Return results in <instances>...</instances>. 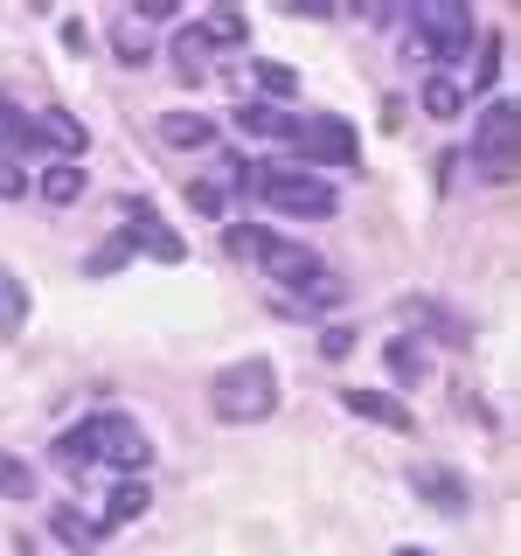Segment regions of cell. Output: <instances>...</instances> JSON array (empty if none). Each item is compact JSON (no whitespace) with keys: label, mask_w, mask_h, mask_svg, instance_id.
Returning <instances> with one entry per match:
<instances>
[{"label":"cell","mask_w":521,"mask_h":556,"mask_svg":"<svg viewBox=\"0 0 521 556\" xmlns=\"http://www.w3.org/2000/svg\"><path fill=\"white\" fill-rule=\"evenodd\" d=\"M417 494H424L439 515H459L466 501H473V494H466V480H459V473H445V466H417Z\"/></svg>","instance_id":"cell-13"},{"label":"cell","mask_w":521,"mask_h":556,"mask_svg":"<svg viewBox=\"0 0 521 556\" xmlns=\"http://www.w3.org/2000/svg\"><path fill=\"white\" fill-rule=\"evenodd\" d=\"M208 49H216V42H208L202 28H181V35H174V70H181L188 84L208 77Z\"/></svg>","instance_id":"cell-17"},{"label":"cell","mask_w":521,"mask_h":556,"mask_svg":"<svg viewBox=\"0 0 521 556\" xmlns=\"http://www.w3.org/2000/svg\"><path fill=\"white\" fill-rule=\"evenodd\" d=\"M188 208H195V216H208V223H223V208H230V202H223L216 181H188Z\"/></svg>","instance_id":"cell-28"},{"label":"cell","mask_w":521,"mask_h":556,"mask_svg":"<svg viewBox=\"0 0 521 556\" xmlns=\"http://www.w3.org/2000/svg\"><path fill=\"white\" fill-rule=\"evenodd\" d=\"M118 237H126V243H132V257H139V251H147V257H161V265H181V257H188V243H181V237H174V230H167V223H161V216H153V208H139V202H132V223H126V230H118Z\"/></svg>","instance_id":"cell-9"},{"label":"cell","mask_w":521,"mask_h":556,"mask_svg":"<svg viewBox=\"0 0 521 556\" xmlns=\"http://www.w3.org/2000/svg\"><path fill=\"white\" fill-rule=\"evenodd\" d=\"M257 202L285 208V216H334V208H341V195L320 181V174H306V167H265Z\"/></svg>","instance_id":"cell-3"},{"label":"cell","mask_w":521,"mask_h":556,"mask_svg":"<svg viewBox=\"0 0 521 556\" xmlns=\"http://www.w3.org/2000/svg\"><path fill=\"white\" fill-rule=\"evenodd\" d=\"M147 501H153V494H147V480H118L112 494H104V515H98V521H104V529H126V521L147 515Z\"/></svg>","instance_id":"cell-15"},{"label":"cell","mask_w":521,"mask_h":556,"mask_svg":"<svg viewBox=\"0 0 521 556\" xmlns=\"http://www.w3.org/2000/svg\"><path fill=\"white\" fill-rule=\"evenodd\" d=\"M466 112V91L452 77H424V118H459Z\"/></svg>","instance_id":"cell-22"},{"label":"cell","mask_w":521,"mask_h":556,"mask_svg":"<svg viewBox=\"0 0 521 556\" xmlns=\"http://www.w3.org/2000/svg\"><path fill=\"white\" fill-rule=\"evenodd\" d=\"M132 265V243L126 237H104L91 257H84V278H112V271H126Z\"/></svg>","instance_id":"cell-23"},{"label":"cell","mask_w":521,"mask_h":556,"mask_svg":"<svg viewBox=\"0 0 521 556\" xmlns=\"http://www.w3.org/2000/svg\"><path fill=\"white\" fill-rule=\"evenodd\" d=\"M396 556H424V549H396Z\"/></svg>","instance_id":"cell-34"},{"label":"cell","mask_w":521,"mask_h":556,"mask_svg":"<svg viewBox=\"0 0 521 556\" xmlns=\"http://www.w3.org/2000/svg\"><path fill=\"white\" fill-rule=\"evenodd\" d=\"M202 35H208V42H243V14H237V8L208 14V22H202Z\"/></svg>","instance_id":"cell-30"},{"label":"cell","mask_w":521,"mask_h":556,"mask_svg":"<svg viewBox=\"0 0 521 556\" xmlns=\"http://www.w3.org/2000/svg\"><path fill=\"white\" fill-rule=\"evenodd\" d=\"M0 501H35V466L0 452Z\"/></svg>","instance_id":"cell-24"},{"label":"cell","mask_w":521,"mask_h":556,"mask_svg":"<svg viewBox=\"0 0 521 556\" xmlns=\"http://www.w3.org/2000/svg\"><path fill=\"white\" fill-rule=\"evenodd\" d=\"M251 77H257V91H271V98H292V91H300V77H292L285 63H251Z\"/></svg>","instance_id":"cell-27"},{"label":"cell","mask_w":521,"mask_h":556,"mask_svg":"<svg viewBox=\"0 0 521 556\" xmlns=\"http://www.w3.org/2000/svg\"><path fill=\"white\" fill-rule=\"evenodd\" d=\"M161 139H167V147H208V139H216V126H208L202 112H167V118H161Z\"/></svg>","instance_id":"cell-18"},{"label":"cell","mask_w":521,"mask_h":556,"mask_svg":"<svg viewBox=\"0 0 521 556\" xmlns=\"http://www.w3.org/2000/svg\"><path fill=\"white\" fill-rule=\"evenodd\" d=\"M410 28L424 35L431 63H466L473 56V14H466L459 0H424V8H410Z\"/></svg>","instance_id":"cell-2"},{"label":"cell","mask_w":521,"mask_h":556,"mask_svg":"<svg viewBox=\"0 0 521 556\" xmlns=\"http://www.w3.org/2000/svg\"><path fill=\"white\" fill-rule=\"evenodd\" d=\"M35 188H42V202H49V208H69V202L84 195V188H91V174H84L77 161H49V167H42V181H35Z\"/></svg>","instance_id":"cell-14"},{"label":"cell","mask_w":521,"mask_h":556,"mask_svg":"<svg viewBox=\"0 0 521 556\" xmlns=\"http://www.w3.org/2000/svg\"><path fill=\"white\" fill-rule=\"evenodd\" d=\"M320 355H327V362H347V355H355V327H347V320H334V327L320 334Z\"/></svg>","instance_id":"cell-31"},{"label":"cell","mask_w":521,"mask_h":556,"mask_svg":"<svg viewBox=\"0 0 521 556\" xmlns=\"http://www.w3.org/2000/svg\"><path fill=\"white\" fill-rule=\"evenodd\" d=\"M404 320H417V327H431L445 348H473V327L459 320V313H445V306H431V300H404Z\"/></svg>","instance_id":"cell-12"},{"label":"cell","mask_w":521,"mask_h":556,"mask_svg":"<svg viewBox=\"0 0 521 556\" xmlns=\"http://www.w3.org/2000/svg\"><path fill=\"white\" fill-rule=\"evenodd\" d=\"M265 243H271V230H243V223L230 230V251L237 257H265Z\"/></svg>","instance_id":"cell-32"},{"label":"cell","mask_w":521,"mask_h":556,"mask_svg":"<svg viewBox=\"0 0 521 556\" xmlns=\"http://www.w3.org/2000/svg\"><path fill=\"white\" fill-rule=\"evenodd\" d=\"M49 535H56V543H69L77 556H91V549L104 543V521L84 515V508H69V501H56V508H49Z\"/></svg>","instance_id":"cell-10"},{"label":"cell","mask_w":521,"mask_h":556,"mask_svg":"<svg viewBox=\"0 0 521 556\" xmlns=\"http://www.w3.org/2000/svg\"><path fill=\"white\" fill-rule=\"evenodd\" d=\"M112 49H118V63H126V70L153 63V35H147V22H118V28H112Z\"/></svg>","instance_id":"cell-20"},{"label":"cell","mask_w":521,"mask_h":556,"mask_svg":"<svg viewBox=\"0 0 521 556\" xmlns=\"http://www.w3.org/2000/svg\"><path fill=\"white\" fill-rule=\"evenodd\" d=\"M28 195V167L14 153H0V202H22Z\"/></svg>","instance_id":"cell-29"},{"label":"cell","mask_w":521,"mask_h":556,"mask_svg":"<svg viewBox=\"0 0 521 556\" xmlns=\"http://www.w3.org/2000/svg\"><path fill=\"white\" fill-rule=\"evenodd\" d=\"M382 362H390V376H396V382H417V376H424V355H417V341H410V334H396L390 348H382Z\"/></svg>","instance_id":"cell-25"},{"label":"cell","mask_w":521,"mask_h":556,"mask_svg":"<svg viewBox=\"0 0 521 556\" xmlns=\"http://www.w3.org/2000/svg\"><path fill=\"white\" fill-rule=\"evenodd\" d=\"M257 265H265V278H278V286L292 292V306H300L306 292H313V286L327 278V265H320V257L306 251V243H278V237L265 243V257H257Z\"/></svg>","instance_id":"cell-6"},{"label":"cell","mask_w":521,"mask_h":556,"mask_svg":"<svg viewBox=\"0 0 521 556\" xmlns=\"http://www.w3.org/2000/svg\"><path fill=\"white\" fill-rule=\"evenodd\" d=\"M341 404L355 410V417H369V425H390V431H410L417 425L410 404H396L390 390H341Z\"/></svg>","instance_id":"cell-11"},{"label":"cell","mask_w":521,"mask_h":556,"mask_svg":"<svg viewBox=\"0 0 521 556\" xmlns=\"http://www.w3.org/2000/svg\"><path fill=\"white\" fill-rule=\"evenodd\" d=\"M494 70H500V35H486V49H480V63H473L480 91H486V84H494Z\"/></svg>","instance_id":"cell-33"},{"label":"cell","mask_w":521,"mask_h":556,"mask_svg":"<svg viewBox=\"0 0 521 556\" xmlns=\"http://www.w3.org/2000/svg\"><path fill=\"white\" fill-rule=\"evenodd\" d=\"M292 126H300V118L278 112V104H243L237 112V132H251V139H292Z\"/></svg>","instance_id":"cell-16"},{"label":"cell","mask_w":521,"mask_h":556,"mask_svg":"<svg viewBox=\"0 0 521 556\" xmlns=\"http://www.w3.org/2000/svg\"><path fill=\"white\" fill-rule=\"evenodd\" d=\"M14 147H28V112L0 91V153H14Z\"/></svg>","instance_id":"cell-26"},{"label":"cell","mask_w":521,"mask_h":556,"mask_svg":"<svg viewBox=\"0 0 521 556\" xmlns=\"http://www.w3.org/2000/svg\"><path fill=\"white\" fill-rule=\"evenodd\" d=\"M292 147H300L313 167H355V161H361L355 126H341L334 112H313V118H300V126H292ZM313 167H306V174H313Z\"/></svg>","instance_id":"cell-5"},{"label":"cell","mask_w":521,"mask_h":556,"mask_svg":"<svg viewBox=\"0 0 521 556\" xmlns=\"http://www.w3.org/2000/svg\"><path fill=\"white\" fill-rule=\"evenodd\" d=\"M208 410L223 417V425H265V417L278 410V369L257 355L230 362L216 382H208Z\"/></svg>","instance_id":"cell-1"},{"label":"cell","mask_w":521,"mask_h":556,"mask_svg":"<svg viewBox=\"0 0 521 556\" xmlns=\"http://www.w3.org/2000/svg\"><path fill=\"white\" fill-rule=\"evenodd\" d=\"M514 132H521L514 104H508V98H494V104L480 112V139H473L480 181H514Z\"/></svg>","instance_id":"cell-4"},{"label":"cell","mask_w":521,"mask_h":556,"mask_svg":"<svg viewBox=\"0 0 521 556\" xmlns=\"http://www.w3.org/2000/svg\"><path fill=\"white\" fill-rule=\"evenodd\" d=\"M28 147H56V161H77L91 147V126L63 104H42V112H28Z\"/></svg>","instance_id":"cell-7"},{"label":"cell","mask_w":521,"mask_h":556,"mask_svg":"<svg viewBox=\"0 0 521 556\" xmlns=\"http://www.w3.org/2000/svg\"><path fill=\"white\" fill-rule=\"evenodd\" d=\"M56 459L69 466V473H84V466H98V425H77L56 439Z\"/></svg>","instance_id":"cell-19"},{"label":"cell","mask_w":521,"mask_h":556,"mask_svg":"<svg viewBox=\"0 0 521 556\" xmlns=\"http://www.w3.org/2000/svg\"><path fill=\"white\" fill-rule=\"evenodd\" d=\"M22 320H28V292H22V278L0 265V334H22Z\"/></svg>","instance_id":"cell-21"},{"label":"cell","mask_w":521,"mask_h":556,"mask_svg":"<svg viewBox=\"0 0 521 556\" xmlns=\"http://www.w3.org/2000/svg\"><path fill=\"white\" fill-rule=\"evenodd\" d=\"M91 425H98V459L104 466H118V473H139V466H147L153 459V445H147V431H139L132 425V417H91Z\"/></svg>","instance_id":"cell-8"}]
</instances>
